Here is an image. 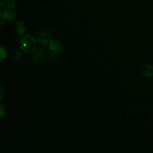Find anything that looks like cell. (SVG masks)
<instances>
[{"instance_id": "6da1fadb", "label": "cell", "mask_w": 153, "mask_h": 153, "mask_svg": "<svg viewBox=\"0 0 153 153\" xmlns=\"http://www.w3.org/2000/svg\"><path fill=\"white\" fill-rule=\"evenodd\" d=\"M19 45L22 51L26 53H31L36 50L37 41L32 36L25 35L21 39Z\"/></svg>"}, {"instance_id": "7a4b0ae2", "label": "cell", "mask_w": 153, "mask_h": 153, "mask_svg": "<svg viewBox=\"0 0 153 153\" xmlns=\"http://www.w3.org/2000/svg\"><path fill=\"white\" fill-rule=\"evenodd\" d=\"M37 40L40 44L43 45V46H49L51 40H52V33L48 30L41 31L37 34Z\"/></svg>"}, {"instance_id": "3957f363", "label": "cell", "mask_w": 153, "mask_h": 153, "mask_svg": "<svg viewBox=\"0 0 153 153\" xmlns=\"http://www.w3.org/2000/svg\"><path fill=\"white\" fill-rule=\"evenodd\" d=\"M49 49H50L51 52H55V53H58V52H61L64 50V47L63 43L61 41L57 40H52L50 43L49 45Z\"/></svg>"}, {"instance_id": "277c9868", "label": "cell", "mask_w": 153, "mask_h": 153, "mask_svg": "<svg viewBox=\"0 0 153 153\" xmlns=\"http://www.w3.org/2000/svg\"><path fill=\"white\" fill-rule=\"evenodd\" d=\"M45 58H46V54H45L44 50L42 49H38L34 51V54L31 57V60L33 62L37 63L44 60Z\"/></svg>"}, {"instance_id": "5b68a950", "label": "cell", "mask_w": 153, "mask_h": 153, "mask_svg": "<svg viewBox=\"0 0 153 153\" xmlns=\"http://www.w3.org/2000/svg\"><path fill=\"white\" fill-rule=\"evenodd\" d=\"M140 73L144 77H153V66L148 64H143L140 68Z\"/></svg>"}, {"instance_id": "8992f818", "label": "cell", "mask_w": 153, "mask_h": 153, "mask_svg": "<svg viewBox=\"0 0 153 153\" xmlns=\"http://www.w3.org/2000/svg\"><path fill=\"white\" fill-rule=\"evenodd\" d=\"M4 19H7V21H12L14 20V19H16V12L13 10H12V9H7V10H5V11L4 12Z\"/></svg>"}, {"instance_id": "52a82bcc", "label": "cell", "mask_w": 153, "mask_h": 153, "mask_svg": "<svg viewBox=\"0 0 153 153\" xmlns=\"http://www.w3.org/2000/svg\"><path fill=\"white\" fill-rule=\"evenodd\" d=\"M26 31V27L23 21H19L16 23V32L19 35H23Z\"/></svg>"}, {"instance_id": "ba28073f", "label": "cell", "mask_w": 153, "mask_h": 153, "mask_svg": "<svg viewBox=\"0 0 153 153\" xmlns=\"http://www.w3.org/2000/svg\"><path fill=\"white\" fill-rule=\"evenodd\" d=\"M1 5L5 9H12L15 7L14 0H3L1 1Z\"/></svg>"}, {"instance_id": "9c48e42d", "label": "cell", "mask_w": 153, "mask_h": 153, "mask_svg": "<svg viewBox=\"0 0 153 153\" xmlns=\"http://www.w3.org/2000/svg\"><path fill=\"white\" fill-rule=\"evenodd\" d=\"M0 55H1V61L2 62L4 59H6L7 57V50L3 47L2 46H1V52H0Z\"/></svg>"}, {"instance_id": "30bf717a", "label": "cell", "mask_w": 153, "mask_h": 153, "mask_svg": "<svg viewBox=\"0 0 153 153\" xmlns=\"http://www.w3.org/2000/svg\"><path fill=\"white\" fill-rule=\"evenodd\" d=\"M7 116V109L4 107V105H1V109H0V117L1 119L6 117Z\"/></svg>"}, {"instance_id": "8fae6325", "label": "cell", "mask_w": 153, "mask_h": 153, "mask_svg": "<svg viewBox=\"0 0 153 153\" xmlns=\"http://www.w3.org/2000/svg\"><path fill=\"white\" fill-rule=\"evenodd\" d=\"M4 96V90L2 85H1V100H2Z\"/></svg>"}, {"instance_id": "7c38bea8", "label": "cell", "mask_w": 153, "mask_h": 153, "mask_svg": "<svg viewBox=\"0 0 153 153\" xmlns=\"http://www.w3.org/2000/svg\"><path fill=\"white\" fill-rule=\"evenodd\" d=\"M0 17H1V25H2L3 22H4V13H2V11L0 12Z\"/></svg>"}]
</instances>
